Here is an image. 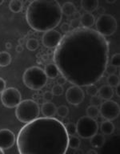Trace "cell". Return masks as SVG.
Returning <instances> with one entry per match:
<instances>
[{
	"mask_svg": "<svg viewBox=\"0 0 120 154\" xmlns=\"http://www.w3.org/2000/svg\"><path fill=\"white\" fill-rule=\"evenodd\" d=\"M110 45L104 36L91 28L78 27L62 38L54 51V63L68 82L88 86L98 82L109 61Z\"/></svg>",
	"mask_w": 120,
	"mask_h": 154,
	"instance_id": "1",
	"label": "cell"
},
{
	"mask_svg": "<svg viewBox=\"0 0 120 154\" xmlns=\"http://www.w3.org/2000/svg\"><path fill=\"white\" fill-rule=\"evenodd\" d=\"M65 125L54 117H38L19 131L17 147L19 153L64 154L68 150Z\"/></svg>",
	"mask_w": 120,
	"mask_h": 154,
	"instance_id": "2",
	"label": "cell"
},
{
	"mask_svg": "<svg viewBox=\"0 0 120 154\" xmlns=\"http://www.w3.org/2000/svg\"><path fill=\"white\" fill-rule=\"evenodd\" d=\"M62 18V8L56 0L32 1L26 11L27 23L37 32L53 30L60 23Z\"/></svg>",
	"mask_w": 120,
	"mask_h": 154,
	"instance_id": "3",
	"label": "cell"
},
{
	"mask_svg": "<svg viewBox=\"0 0 120 154\" xmlns=\"http://www.w3.org/2000/svg\"><path fill=\"white\" fill-rule=\"evenodd\" d=\"M24 84L28 88L39 91L45 86L47 82V76L41 67L38 66L28 67L22 75Z\"/></svg>",
	"mask_w": 120,
	"mask_h": 154,
	"instance_id": "4",
	"label": "cell"
},
{
	"mask_svg": "<svg viewBox=\"0 0 120 154\" xmlns=\"http://www.w3.org/2000/svg\"><path fill=\"white\" fill-rule=\"evenodd\" d=\"M40 108L34 100H25L18 104L15 109L17 119L22 123H29L38 117Z\"/></svg>",
	"mask_w": 120,
	"mask_h": 154,
	"instance_id": "5",
	"label": "cell"
},
{
	"mask_svg": "<svg viewBox=\"0 0 120 154\" xmlns=\"http://www.w3.org/2000/svg\"><path fill=\"white\" fill-rule=\"evenodd\" d=\"M76 125L77 134L83 139H90L98 131V124L95 119L85 116L78 120Z\"/></svg>",
	"mask_w": 120,
	"mask_h": 154,
	"instance_id": "6",
	"label": "cell"
},
{
	"mask_svg": "<svg viewBox=\"0 0 120 154\" xmlns=\"http://www.w3.org/2000/svg\"><path fill=\"white\" fill-rule=\"evenodd\" d=\"M96 31L101 35L110 36L116 32L118 28L117 20L115 17L108 14H100L95 22Z\"/></svg>",
	"mask_w": 120,
	"mask_h": 154,
	"instance_id": "7",
	"label": "cell"
},
{
	"mask_svg": "<svg viewBox=\"0 0 120 154\" xmlns=\"http://www.w3.org/2000/svg\"><path fill=\"white\" fill-rule=\"evenodd\" d=\"M21 100V93L15 88H7L1 93V101L6 108H16Z\"/></svg>",
	"mask_w": 120,
	"mask_h": 154,
	"instance_id": "8",
	"label": "cell"
},
{
	"mask_svg": "<svg viewBox=\"0 0 120 154\" xmlns=\"http://www.w3.org/2000/svg\"><path fill=\"white\" fill-rule=\"evenodd\" d=\"M99 113L106 120H114L119 116L120 107L115 101L108 100L101 103Z\"/></svg>",
	"mask_w": 120,
	"mask_h": 154,
	"instance_id": "9",
	"label": "cell"
},
{
	"mask_svg": "<svg viewBox=\"0 0 120 154\" xmlns=\"http://www.w3.org/2000/svg\"><path fill=\"white\" fill-rule=\"evenodd\" d=\"M66 99L70 104L79 105L84 100L85 93L81 87L73 85L68 88L66 91Z\"/></svg>",
	"mask_w": 120,
	"mask_h": 154,
	"instance_id": "10",
	"label": "cell"
},
{
	"mask_svg": "<svg viewBox=\"0 0 120 154\" xmlns=\"http://www.w3.org/2000/svg\"><path fill=\"white\" fill-rule=\"evenodd\" d=\"M62 36L60 32L56 30H50L44 32L42 41L43 45L47 48H56L59 44L60 41L62 39Z\"/></svg>",
	"mask_w": 120,
	"mask_h": 154,
	"instance_id": "11",
	"label": "cell"
},
{
	"mask_svg": "<svg viewBox=\"0 0 120 154\" xmlns=\"http://www.w3.org/2000/svg\"><path fill=\"white\" fill-rule=\"evenodd\" d=\"M16 141L14 133L7 128L0 130V149H8L11 148Z\"/></svg>",
	"mask_w": 120,
	"mask_h": 154,
	"instance_id": "12",
	"label": "cell"
},
{
	"mask_svg": "<svg viewBox=\"0 0 120 154\" xmlns=\"http://www.w3.org/2000/svg\"><path fill=\"white\" fill-rule=\"evenodd\" d=\"M41 112L43 115L46 117H53L56 114L57 112V107L55 103L50 101H46L45 103H43Z\"/></svg>",
	"mask_w": 120,
	"mask_h": 154,
	"instance_id": "13",
	"label": "cell"
},
{
	"mask_svg": "<svg viewBox=\"0 0 120 154\" xmlns=\"http://www.w3.org/2000/svg\"><path fill=\"white\" fill-rule=\"evenodd\" d=\"M79 22H80V25H82V27L91 28V26L95 23V18L91 13L85 12L80 15Z\"/></svg>",
	"mask_w": 120,
	"mask_h": 154,
	"instance_id": "14",
	"label": "cell"
},
{
	"mask_svg": "<svg viewBox=\"0 0 120 154\" xmlns=\"http://www.w3.org/2000/svg\"><path fill=\"white\" fill-rule=\"evenodd\" d=\"M98 94L102 100H108L114 96L115 91H114L113 88L109 86L108 84H106V85H103L100 87V88L98 89Z\"/></svg>",
	"mask_w": 120,
	"mask_h": 154,
	"instance_id": "15",
	"label": "cell"
},
{
	"mask_svg": "<svg viewBox=\"0 0 120 154\" xmlns=\"http://www.w3.org/2000/svg\"><path fill=\"white\" fill-rule=\"evenodd\" d=\"M106 142V139L104 135L101 133H96L90 138V144L93 148L95 149H101L104 145Z\"/></svg>",
	"mask_w": 120,
	"mask_h": 154,
	"instance_id": "16",
	"label": "cell"
},
{
	"mask_svg": "<svg viewBox=\"0 0 120 154\" xmlns=\"http://www.w3.org/2000/svg\"><path fill=\"white\" fill-rule=\"evenodd\" d=\"M98 0H82L81 2L82 8L87 13H91L98 9Z\"/></svg>",
	"mask_w": 120,
	"mask_h": 154,
	"instance_id": "17",
	"label": "cell"
},
{
	"mask_svg": "<svg viewBox=\"0 0 120 154\" xmlns=\"http://www.w3.org/2000/svg\"><path fill=\"white\" fill-rule=\"evenodd\" d=\"M44 72L46 75L47 78L50 79H55L59 74L57 66L55 65V63H51L46 64L44 67Z\"/></svg>",
	"mask_w": 120,
	"mask_h": 154,
	"instance_id": "18",
	"label": "cell"
},
{
	"mask_svg": "<svg viewBox=\"0 0 120 154\" xmlns=\"http://www.w3.org/2000/svg\"><path fill=\"white\" fill-rule=\"evenodd\" d=\"M101 132L103 135H111L115 131V125L111 122V120H103L100 125Z\"/></svg>",
	"mask_w": 120,
	"mask_h": 154,
	"instance_id": "19",
	"label": "cell"
},
{
	"mask_svg": "<svg viewBox=\"0 0 120 154\" xmlns=\"http://www.w3.org/2000/svg\"><path fill=\"white\" fill-rule=\"evenodd\" d=\"M61 8H62V14H64L67 17L74 15V13L77 11L75 5L73 2H67L63 3V5H62V7H61Z\"/></svg>",
	"mask_w": 120,
	"mask_h": 154,
	"instance_id": "20",
	"label": "cell"
},
{
	"mask_svg": "<svg viewBox=\"0 0 120 154\" xmlns=\"http://www.w3.org/2000/svg\"><path fill=\"white\" fill-rule=\"evenodd\" d=\"M11 62V55L7 51L0 52V67H7Z\"/></svg>",
	"mask_w": 120,
	"mask_h": 154,
	"instance_id": "21",
	"label": "cell"
},
{
	"mask_svg": "<svg viewBox=\"0 0 120 154\" xmlns=\"http://www.w3.org/2000/svg\"><path fill=\"white\" fill-rule=\"evenodd\" d=\"M22 2L20 0H12L9 3V8L13 13H19L22 10Z\"/></svg>",
	"mask_w": 120,
	"mask_h": 154,
	"instance_id": "22",
	"label": "cell"
},
{
	"mask_svg": "<svg viewBox=\"0 0 120 154\" xmlns=\"http://www.w3.org/2000/svg\"><path fill=\"white\" fill-rule=\"evenodd\" d=\"M81 144V140L79 137L74 136V135H71L69 136V139H68V147H70V149H75L79 148Z\"/></svg>",
	"mask_w": 120,
	"mask_h": 154,
	"instance_id": "23",
	"label": "cell"
},
{
	"mask_svg": "<svg viewBox=\"0 0 120 154\" xmlns=\"http://www.w3.org/2000/svg\"><path fill=\"white\" fill-rule=\"evenodd\" d=\"M86 116H89V117L93 118V119H96V117L99 116V108H98V107L94 105H90L86 108Z\"/></svg>",
	"mask_w": 120,
	"mask_h": 154,
	"instance_id": "24",
	"label": "cell"
},
{
	"mask_svg": "<svg viewBox=\"0 0 120 154\" xmlns=\"http://www.w3.org/2000/svg\"><path fill=\"white\" fill-rule=\"evenodd\" d=\"M106 82L109 86H110L111 88H115L119 85L120 84V79L118 75L115 74L113 75H109L106 79Z\"/></svg>",
	"mask_w": 120,
	"mask_h": 154,
	"instance_id": "25",
	"label": "cell"
},
{
	"mask_svg": "<svg viewBox=\"0 0 120 154\" xmlns=\"http://www.w3.org/2000/svg\"><path fill=\"white\" fill-rule=\"evenodd\" d=\"M26 48L29 51H35L38 49V47H39V43H38V40L37 38H31L26 41Z\"/></svg>",
	"mask_w": 120,
	"mask_h": 154,
	"instance_id": "26",
	"label": "cell"
},
{
	"mask_svg": "<svg viewBox=\"0 0 120 154\" xmlns=\"http://www.w3.org/2000/svg\"><path fill=\"white\" fill-rule=\"evenodd\" d=\"M56 114H58V116L59 117H67V116H68V114H69V108H68V107L66 105H60L59 107H58L57 108Z\"/></svg>",
	"mask_w": 120,
	"mask_h": 154,
	"instance_id": "27",
	"label": "cell"
},
{
	"mask_svg": "<svg viewBox=\"0 0 120 154\" xmlns=\"http://www.w3.org/2000/svg\"><path fill=\"white\" fill-rule=\"evenodd\" d=\"M65 128H66V130H67V134L69 135V136L77 134L76 125L74 124V123H67V124L65 125Z\"/></svg>",
	"mask_w": 120,
	"mask_h": 154,
	"instance_id": "28",
	"label": "cell"
},
{
	"mask_svg": "<svg viewBox=\"0 0 120 154\" xmlns=\"http://www.w3.org/2000/svg\"><path fill=\"white\" fill-rule=\"evenodd\" d=\"M98 88L95 84H91V85L86 86V93L90 96H96L98 94Z\"/></svg>",
	"mask_w": 120,
	"mask_h": 154,
	"instance_id": "29",
	"label": "cell"
},
{
	"mask_svg": "<svg viewBox=\"0 0 120 154\" xmlns=\"http://www.w3.org/2000/svg\"><path fill=\"white\" fill-rule=\"evenodd\" d=\"M51 92H52L54 96H59L63 93V88H62V85L55 84V85L53 86L52 89H51Z\"/></svg>",
	"mask_w": 120,
	"mask_h": 154,
	"instance_id": "30",
	"label": "cell"
},
{
	"mask_svg": "<svg viewBox=\"0 0 120 154\" xmlns=\"http://www.w3.org/2000/svg\"><path fill=\"white\" fill-rule=\"evenodd\" d=\"M110 65L115 67H118L120 65V55L119 53H116L112 55L110 59Z\"/></svg>",
	"mask_w": 120,
	"mask_h": 154,
	"instance_id": "31",
	"label": "cell"
},
{
	"mask_svg": "<svg viewBox=\"0 0 120 154\" xmlns=\"http://www.w3.org/2000/svg\"><path fill=\"white\" fill-rule=\"evenodd\" d=\"M90 103H91V105H94L98 107V106H100L101 103H103V100L99 97V96H91V100H90Z\"/></svg>",
	"mask_w": 120,
	"mask_h": 154,
	"instance_id": "32",
	"label": "cell"
},
{
	"mask_svg": "<svg viewBox=\"0 0 120 154\" xmlns=\"http://www.w3.org/2000/svg\"><path fill=\"white\" fill-rule=\"evenodd\" d=\"M53 93L50 91H45L43 95V98L45 100V101H51L53 99Z\"/></svg>",
	"mask_w": 120,
	"mask_h": 154,
	"instance_id": "33",
	"label": "cell"
},
{
	"mask_svg": "<svg viewBox=\"0 0 120 154\" xmlns=\"http://www.w3.org/2000/svg\"><path fill=\"white\" fill-rule=\"evenodd\" d=\"M70 27H72L73 29H76L78 27H80V22H79V19H73L70 21Z\"/></svg>",
	"mask_w": 120,
	"mask_h": 154,
	"instance_id": "34",
	"label": "cell"
},
{
	"mask_svg": "<svg viewBox=\"0 0 120 154\" xmlns=\"http://www.w3.org/2000/svg\"><path fill=\"white\" fill-rule=\"evenodd\" d=\"M116 70H117V67H114L112 65H109L106 68V71L105 72H106L108 75H113V74H115V72H116Z\"/></svg>",
	"mask_w": 120,
	"mask_h": 154,
	"instance_id": "35",
	"label": "cell"
},
{
	"mask_svg": "<svg viewBox=\"0 0 120 154\" xmlns=\"http://www.w3.org/2000/svg\"><path fill=\"white\" fill-rule=\"evenodd\" d=\"M61 30H62V32H64V33H68V32L70 31V24L67 23H62V26H61Z\"/></svg>",
	"mask_w": 120,
	"mask_h": 154,
	"instance_id": "36",
	"label": "cell"
},
{
	"mask_svg": "<svg viewBox=\"0 0 120 154\" xmlns=\"http://www.w3.org/2000/svg\"><path fill=\"white\" fill-rule=\"evenodd\" d=\"M67 79L65 78L64 76H62V75H61V76L58 77V79H57V84H59V85H64L66 83H67Z\"/></svg>",
	"mask_w": 120,
	"mask_h": 154,
	"instance_id": "37",
	"label": "cell"
},
{
	"mask_svg": "<svg viewBox=\"0 0 120 154\" xmlns=\"http://www.w3.org/2000/svg\"><path fill=\"white\" fill-rule=\"evenodd\" d=\"M6 84H6V81L2 78L0 77V94L2 93V91L6 89Z\"/></svg>",
	"mask_w": 120,
	"mask_h": 154,
	"instance_id": "38",
	"label": "cell"
},
{
	"mask_svg": "<svg viewBox=\"0 0 120 154\" xmlns=\"http://www.w3.org/2000/svg\"><path fill=\"white\" fill-rule=\"evenodd\" d=\"M15 50H16V51L18 53H21V52H22V51H23L24 48L22 45H17V47L15 48Z\"/></svg>",
	"mask_w": 120,
	"mask_h": 154,
	"instance_id": "39",
	"label": "cell"
},
{
	"mask_svg": "<svg viewBox=\"0 0 120 154\" xmlns=\"http://www.w3.org/2000/svg\"><path fill=\"white\" fill-rule=\"evenodd\" d=\"M5 47L7 48V50H10V49H11L12 48V43H10V42H7V43H6V44H5Z\"/></svg>",
	"mask_w": 120,
	"mask_h": 154,
	"instance_id": "40",
	"label": "cell"
},
{
	"mask_svg": "<svg viewBox=\"0 0 120 154\" xmlns=\"http://www.w3.org/2000/svg\"><path fill=\"white\" fill-rule=\"evenodd\" d=\"M119 91H120L119 85H118V86H117V87H115V92H116V95H117L118 97H119V96H120Z\"/></svg>",
	"mask_w": 120,
	"mask_h": 154,
	"instance_id": "41",
	"label": "cell"
},
{
	"mask_svg": "<svg viewBox=\"0 0 120 154\" xmlns=\"http://www.w3.org/2000/svg\"><path fill=\"white\" fill-rule=\"evenodd\" d=\"M74 153H83L84 152L82 151V150H81V149H79V148H78V149H74Z\"/></svg>",
	"mask_w": 120,
	"mask_h": 154,
	"instance_id": "42",
	"label": "cell"
},
{
	"mask_svg": "<svg viewBox=\"0 0 120 154\" xmlns=\"http://www.w3.org/2000/svg\"><path fill=\"white\" fill-rule=\"evenodd\" d=\"M86 153H94V154H97L98 153V152L96 151V150H94V149H91V150H88V151L86 152Z\"/></svg>",
	"mask_w": 120,
	"mask_h": 154,
	"instance_id": "43",
	"label": "cell"
},
{
	"mask_svg": "<svg viewBox=\"0 0 120 154\" xmlns=\"http://www.w3.org/2000/svg\"><path fill=\"white\" fill-rule=\"evenodd\" d=\"M25 43V41H24V38H19V45H22V44Z\"/></svg>",
	"mask_w": 120,
	"mask_h": 154,
	"instance_id": "44",
	"label": "cell"
},
{
	"mask_svg": "<svg viewBox=\"0 0 120 154\" xmlns=\"http://www.w3.org/2000/svg\"><path fill=\"white\" fill-rule=\"evenodd\" d=\"M37 103H38V104H39V103H45V100H44L43 98L38 99V102H37Z\"/></svg>",
	"mask_w": 120,
	"mask_h": 154,
	"instance_id": "45",
	"label": "cell"
},
{
	"mask_svg": "<svg viewBox=\"0 0 120 154\" xmlns=\"http://www.w3.org/2000/svg\"><path fill=\"white\" fill-rule=\"evenodd\" d=\"M115 2H116V0H106L107 3H114Z\"/></svg>",
	"mask_w": 120,
	"mask_h": 154,
	"instance_id": "46",
	"label": "cell"
},
{
	"mask_svg": "<svg viewBox=\"0 0 120 154\" xmlns=\"http://www.w3.org/2000/svg\"><path fill=\"white\" fill-rule=\"evenodd\" d=\"M33 35V32L31 31H28V35Z\"/></svg>",
	"mask_w": 120,
	"mask_h": 154,
	"instance_id": "47",
	"label": "cell"
},
{
	"mask_svg": "<svg viewBox=\"0 0 120 154\" xmlns=\"http://www.w3.org/2000/svg\"><path fill=\"white\" fill-rule=\"evenodd\" d=\"M4 153V152H3V150H2V149H0V154H3Z\"/></svg>",
	"mask_w": 120,
	"mask_h": 154,
	"instance_id": "48",
	"label": "cell"
},
{
	"mask_svg": "<svg viewBox=\"0 0 120 154\" xmlns=\"http://www.w3.org/2000/svg\"><path fill=\"white\" fill-rule=\"evenodd\" d=\"M3 2H4V1H3V0H0V6H1V5H2Z\"/></svg>",
	"mask_w": 120,
	"mask_h": 154,
	"instance_id": "49",
	"label": "cell"
}]
</instances>
